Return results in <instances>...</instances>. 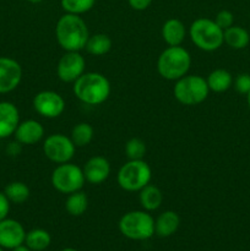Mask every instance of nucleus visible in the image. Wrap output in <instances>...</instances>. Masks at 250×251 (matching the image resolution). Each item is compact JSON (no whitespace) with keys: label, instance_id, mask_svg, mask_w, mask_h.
Listing matches in <instances>:
<instances>
[{"label":"nucleus","instance_id":"12","mask_svg":"<svg viewBox=\"0 0 250 251\" xmlns=\"http://www.w3.org/2000/svg\"><path fill=\"white\" fill-rule=\"evenodd\" d=\"M21 80L22 66L19 61L9 56H0V95L16 90Z\"/></svg>","mask_w":250,"mask_h":251},{"label":"nucleus","instance_id":"36","mask_svg":"<svg viewBox=\"0 0 250 251\" xmlns=\"http://www.w3.org/2000/svg\"><path fill=\"white\" fill-rule=\"evenodd\" d=\"M247 97H248V105H249V109H250V92L248 93Z\"/></svg>","mask_w":250,"mask_h":251},{"label":"nucleus","instance_id":"33","mask_svg":"<svg viewBox=\"0 0 250 251\" xmlns=\"http://www.w3.org/2000/svg\"><path fill=\"white\" fill-rule=\"evenodd\" d=\"M11 251H32V250L29 249L26 244H21V245H19V247L14 248Z\"/></svg>","mask_w":250,"mask_h":251},{"label":"nucleus","instance_id":"8","mask_svg":"<svg viewBox=\"0 0 250 251\" xmlns=\"http://www.w3.org/2000/svg\"><path fill=\"white\" fill-rule=\"evenodd\" d=\"M51 185L61 194H73L81 190L86 183L82 168L76 164L63 163L56 166L51 173Z\"/></svg>","mask_w":250,"mask_h":251},{"label":"nucleus","instance_id":"26","mask_svg":"<svg viewBox=\"0 0 250 251\" xmlns=\"http://www.w3.org/2000/svg\"><path fill=\"white\" fill-rule=\"evenodd\" d=\"M95 135L92 125L88 123H78L71 130L70 139L76 147H85L91 144Z\"/></svg>","mask_w":250,"mask_h":251},{"label":"nucleus","instance_id":"31","mask_svg":"<svg viewBox=\"0 0 250 251\" xmlns=\"http://www.w3.org/2000/svg\"><path fill=\"white\" fill-rule=\"evenodd\" d=\"M10 205L11 202L9 201V199L6 198V195L4 194V191H0V221L7 218V215L10 212Z\"/></svg>","mask_w":250,"mask_h":251},{"label":"nucleus","instance_id":"1","mask_svg":"<svg viewBox=\"0 0 250 251\" xmlns=\"http://www.w3.org/2000/svg\"><path fill=\"white\" fill-rule=\"evenodd\" d=\"M55 37L58 44L65 51H80L85 49L90 32L80 15L65 12L56 22Z\"/></svg>","mask_w":250,"mask_h":251},{"label":"nucleus","instance_id":"16","mask_svg":"<svg viewBox=\"0 0 250 251\" xmlns=\"http://www.w3.org/2000/svg\"><path fill=\"white\" fill-rule=\"evenodd\" d=\"M15 139L20 145H36L44 137V127L39 122L34 119H27L20 122L16 131L14 134Z\"/></svg>","mask_w":250,"mask_h":251},{"label":"nucleus","instance_id":"34","mask_svg":"<svg viewBox=\"0 0 250 251\" xmlns=\"http://www.w3.org/2000/svg\"><path fill=\"white\" fill-rule=\"evenodd\" d=\"M27 1H29L31 4H39V2H42L43 0H27Z\"/></svg>","mask_w":250,"mask_h":251},{"label":"nucleus","instance_id":"11","mask_svg":"<svg viewBox=\"0 0 250 251\" xmlns=\"http://www.w3.org/2000/svg\"><path fill=\"white\" fill-rule=\"evenodd\" d=\"M86 60L80 51H66L58 61L56 75L63 82L74 83L85 74Z\"/></svg>","mask_w":250,"mask_h":251},{"label":"nucleus","instance_id":"27","mask_svg":"<svg viewBox=\"0 0 250 251\" xmlns=\"http://www.w3.org/2000/svg\"><path fill=\"white\" fill-rule=\"evenodd\" d=\"M96 0H60V5L66 14L82 15L90 11Z\"/></svg>","mask_w":250,"mask_h":251},{"label":"nucleus","instance_id":"6","mask_svg":"<svg viewBox=\"0 0 250 251\" xmlns=\"http://www.w3.org/2000/svg\"><path fill=\"white\" fill-rule=\"evenodd\" d=\"M210 88L207 81L200 75H185L175 81L173 93L184 105H198L207 98Z\"/></svg>","mask_w":250,"mask_h":251},{"label":"nucleus","instance_id":"24","mask_svg":"<svg viewBox=\"0 0 250 251\" xmlns=\"http://www.w3.org/2000/svg\"><path fill=\"white\" fill-rule=\"evenodd\" d=\"M88 198L83 191L78 190L76 193L69 194L65 201L66 212L74 217H80L87 211Z\"/></svg>","mask_w":250,"mask_h":251},{"label":"nucleus","instance_id":"37","mask_svg":"<svg viewBox=\"0 0 250 251\" xmlns=\"http://www.w3.org/2000/svg\"><path fill=\"white\" fill-rule=\"evenodd\" d=\"M0 251H4V249H2V248H1V247H0Z\"/></svg>","mask_w":250,"mask_h":251},{"label":"nucleus","instance_id":"21","mask_svg":"<svg viewBox=\"0 0 250 251\" xmlns=\"http://www.w3.org/2000/svg\"><path fill=\"white\" fill-rule=\"evenodd\" d=\"M223 38L225 43L232 49H244L248 47L250 42V34L245 28L240 26H230L229 28L225 29L223 32Z\"/></svg>","mask_w":250,"mask_h":251},{"label":"nucleus","instance_id":"22","mask_svg":"<svg viewBox=\"0 0 250 251\" xmlns=\"http://www.w3.org/2000/svg\"><path fill=\"white\" fill-rule=\"evenodd\" d=\"M51 243V237L46 229L34 228L26 233L25 244L32 251H44L48 249Z\"/></svg>","mask_w":250,"mask_h":251},{"label":"nucleus","instance_id":"5","mask_svg":"<svg viewBox=\"0 0 250 251\" xmlns=\"http://www.w3.org/2000/svg\"><path fill=\"white\" fill-rule=\"evenodd\" d=\"M152 171L144 159H129L120 167L117 180L120 188L129 193H135L149 185Z\"/></svg>","mask_w":250,"mask_h":251},{"label":"nucleus","instance_id":"15","mask_svg":"<svg viewBox=\"0 0 250 251\" xmlns=\"http://www.w3.org/2000/svg\"><path fill=\"white\" fill-rule=\"evenodd\" d=\"M20 124V112L9 100L0 102V139H7L15 134Z\"/></svg>","mask_w":250,"mask_h":251},{"label":"nucleus","instance_id":"29","mask_svg":"<svg viewBox=\"0 0 250 251\" xmlns=\"http://www.w3.org/2000/svg\"><path fill=\"white\" fill-rule=\"evenodd\" d=\"M233 86L235 91L240 95H248L250 92V74H239L233 80Z\"/></svg>","mask_w":250,"mask_h":251},{"label":"nucleus","instance_id":"28","mask_svg":"<svg viewBox=\"0 0 250 251\" xmlns=\"http://www.w3.org/2000/svg\"><path fill=\"white\" fill-rule=\"evenodd\" d=\"M125 154L129 159H144L146 144L139 137H132L125 144Z\"/></svg>","mask_w":250,"mask_h":251},{"label":"nucleus","instance_id":"14","mask_svg":"<svg viewBox=\"0 0 250 251\" xmlns=\"http://www.w3.org/2000/svg\"><path fill=\"white\" fill-rule=\"evenodd\" d=\"M87 183L100 185L110 176V163L105 157L93 156L88 159L82 168Z\"/></svg>","mask_w":250,"mask_h":251},{"label":"nucleus","instance_id":"32","mask_svg":"<svg viewBox=\"0 0 250 251\" xmlns=\"http://www.w3.org/2000/svg\"><path fill=\"white\" fill-rule=\"evenodd\" d=\"M130 7L136 11H144L151 5L152 0H127Z\"/></svg>","mask_w":250,"mask_h":251},{"label":"nucleus","instance_id":"23","mask_svg":"<svg viewBox=\"0 0 250 251\" xmlns=\"http://www.w3.org/2000/svg\"><path fill=\"white\" fill-rule=\"evenodd\" d=\"M112 39L104 33H96L90 36L85 49L88 54L95 56L105 55L112 49Z\"/></svg>","mask_w":250,"mask_h":251},{"label":"nucleus","instance_id":"7","mask_svg":"<svg viewBox=\"0 0 250 251\" xmlns=\"http://www.w3.org/2000/svg\"><path fill=\"white\" fill-rule=\"evenodd\" d=\"M119 230L130 240H147L154 234V220L147 211H130L119 221Z\"/></svg>","mask_w":250,"mask_h":251},{"label":"nucleus","instance_id":"3","mask_svg":"<svg viewBox=\"0 0 250 251\" xmlns=\"http://www.w3.org/2000/svg\"><path fill=\"white\" fill-rule=\"evenodd\" d=\"M191 66V55L181 46L168 47L157 60V71L168 81H176L188 74Z\"/></svg>","mask_w":250,"mask_h":251},{"label":"nucleus","instance_id":"30","mask_svg":"<svg viewBox=\"0 0 250 251\" xmlns=\"http://www.w3.org/2000/svg\"><path fill=\"white\" fill-rule=\"evenodd\" d=\"M215 22L218 25V27L225 31V29L229 28L234 24V16L229 10H221L215 17Z\"/></svg>","mask_w":250,"mask_h":251},{"label":"nucleus","instance_id":"13","mask_svg":"<svg viewBox=\"0 0 250 251\" xmlns=\"http://www.w3.org/2000/svg\"><path fill=\"white\" fill-rule=\"evenodd\" d=\"M26 233L24 226L19 221L12 218L0 221V247L2 249L12 250L19 245L25 244Z\"/></svg>","mask_w":250,"mask_h":251},{"label":"nucleus","instance_id":"4","mask_svg":"<svg viewBox=\"0 0 250 251\" xmlns=\"http://www.w3.org/2000/svg\"><path fill=\"white\" fill-rule=\"evenodd\" d=\"M223 32L225 31L218 27L215 20L201 17L190 25L189 36L199 49L203 51H215L225 43Z\"/></svg>","mask_w":250,"mask_h":251},{"label":"nucleus","instance_id":"35","mask_svg":"<svg viewBox=\"0 0 250 251\" xmlns=\"http://www.w3.org/2000/svg\"><path fill=\"white\" fill-rule=\"evenodd\" d=\"M60 251H77L76 249H74V248H65V249L60 250Z\"/></svg>","mask_w":250,"mask_h":251},{"label":"nucleus","instance_id":"20","mask_svg":"<svg viewBox=\"0 0 250 251\" xmlns=\"http://www.w3.org/2000/svg\"><path fill=\"white\" fill-rule=\"evenodd\" d=\"M210 91L216 93H222L229 90L233 85L232 74L225 69H216L206 78Z\"/></svg>","mask_w":250,"mask_h":251},{"label":"nucleus","instance_id":"25","mask_svg":"<svg viewBox=\"0 0 250 251\" xmlns=\"http://www.w3.org/2000/svg\"><path fill=\"white\" fill-rule=\"evenodd\" d=\"M4 194L11 203L21 205L28 200L29 188L22 181H11L5 186Z\"/></svg>","mask_w":250,"mask_h":251},{"label":"nucleus","instance_id":"9","mask_svg":"<svg viewBox=\"0 0 250 251\" xmlns=\"http://www.w3.org/2000/svg\"><path fill=\"white\" fill-rule=\"evenodd\" d=\"M76 146L73 140L64 134H51L43 142V153L56 164L68 163L75 156Z\"/></svg>","mask_w":250,"mask_h":251},{"label":"nucleus","instance_id":"2","mask_svg":"<svg viewBox=\"0 0 250 251\" xmlns=\"http://www.w3.org/2000/svg\"><path fill=\"white\" fill-rule=\"evenodd\" d=\"M74 95L88 105H100L110 95V82L103 74L85 73L74 82Z\"/></svg>","mask_w":250,"mask_h":251},{"label":"nucleus","instance_id":"19","mask_svg":"<svg viewBox=\"0 0 250 251\" xmlns=\"http://www.w3.org/2000/svg\"><path fill=\"white\" fill-rule=\"evenodd\" d=\"M139 193L140 205L145 211L151 212V211H156L161 207L162 202H163V193L156 185L149 184L144 189H141Z\"/></svg>","mask_w":250,"mask_h":251},{"label":"nucleus","instance_id":"10","mask_svg":"<svg viewBox=\"0 0 250 251\" xmlns=\"http://www.w3.org/2000/svg\"><path fill=\"white\" fill-rule=\"evenodd\" d=\"M34 110L41 117L47 119H54L60 117L65 110V100L60 93L55 91H41L32 100Z\"/></svg>","mask_w":250,"mask_h":251},{"label":"nucleus","instance_id":"17","mask_svg":"<svg viewBox=\"0 0 250 251\" xmlns=\"http://www.w3.org/2000/svg\"><path fill=\"white\" fill-rule=\"evenodd\" d=\"M185 25L178 19H169L162 26V38L168 47L181 46L185 41Z\"/></svg>","mask_w":250,"mask_h":251},{"label":"nucleus","instance_id":"18","mask_svg":"<svg viewBox=\"0 0 250 251\" xmlns=\"http://www.w3.org/2000/svg\"><path fill=\"white\" fill-rule=\"evenodd\" d=\"M180 217L174 211H164L154 221V234L161 238H168L178 230Z\"/></svg>","mask_w":250,"mask_h":251}]
</instances>
